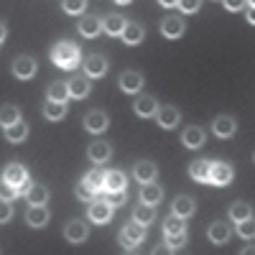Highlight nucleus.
<instances>
[{
  "label": "nucleus",
  "instance_id": "obj_10",
  "mask_svg": "<svg viewBox=\"0 0 255 255\" xmlns=\"http://www.w3.org/2000/svg\"><path fill=\"white\" fill-rule=\"evenodd\" d=\"M67 90H69V97L84 100L90 95V77H72L67 82Z\"/></svg>",
  "mask_w": 255,
  "mask_h": 255
},
{
  "label": "nucleus",
  "instance_id": "obj_15",
  "mask_svg": "<svg viewBox=\"0 0 255 255\" xmlns=\"http://www.w3.org/2000/svg\"><path fill=\"white\" fill-rule=\"evenodd\" d=\"M87 153H90V158H92L95 163H105V161L113 156V148H110V143H105V140H95V143L87 148Z\"/></svg>",
  "mask_w": 255,
  "mask_h": 255
},
{
  "label": "nucleus",
  "instance_id": "obj_35",
  "mask_svg": "<svg viewBox=\"0 0 255 255\" xmlns=\"http://www.w3.org/2000/svg\"><path fill=\"white\" fill-rule=\"evenodd\" d=\"M230 217L235 220V222L248 220V217H250V204H245V202H235V204L230 207Z\"/></svg>",
  "mask_w": 255,
  "mask_h": 255
},
{
  "label": "nucleus",
  "instance_id": "obj_38",
  "mask_svg": "<svg viewBox=\"0 0 255 255\" xmlns=\"http://www.w3.org/2000/svg\"><path fill=\"white\" fill-rule=\"evenodd\" d=\"M238 232H240V238L250 240V238L255 235V222H253V217H248V220L238 222Z\"/></svg>",
  "mask_w": 255,
  "mask_h": 255
},
{
  "label": "nucleus",
  "instance_id": "obj_9",
  "mask_svg": "<svg viewBox=\"0 0 255 255\" xmlns=\"http://www.w3.org/2000/svg\"><path fill=\"white\" fill-rule=\"evenodd\" d=\"M84 72H87V77H105L108 74V59L105 56H100V54H95V56H90L87 61H84Z\"/></svg>",
  "mask_w": 255,
  "mask_h": 255
},
{
  "label": "nucleus",
  "instance_id": "obj_28",
  "mask_svg": "<svg viewBox=\"0 0 255 255\" xmlns=\"http://www.w3.org/2000/svg\"><path fill=\"white\" fill-rule=\"evenodd\" d=\"M26 135H28V125H26L23 120H18L15 125L5 128V138H8L10 143H20V140H26Z\"/></svg>",
  "mask_w": 255,
  "mask_h": 255
},
{
  "label": "nucleus",
  "instance_id": "obj_25",
  "mask_svg": "<svg viewBox=\"0 0 255 255\" xmlns=\"http://www.w3.org/2000/svg\"><path fill=\"white\" fill-rule=\"evenodd\" d=\"M209 240L215 245H225L230 240V227L225 222H212L209 225Z\"/></svg>",
  "mask_w": 255,
  "mask_h": 255
},
{
  "label": "nucleus",
  "instance_id": "obj_31",
  "mask_svg": "<svg viewBox=\"0 0 255 255\" xmlns=\"http://www.w3.org/2000/svg\"><path fill=\"white\" fill-rule=\"evenodd\" d=\"M102 28H105V33H110V36H120L123 28H125V20L113 13V15H108V18L102 20Z\"/></svg>",
  "mask_w": 255,
  "mask_h": 255
},
{
  "label": "nucleus",
  "instance_id": "obj_43",
  "mask_svg": "<svg viewBox=\"0 0 255 255\" xmlns=\"http://www.w3.org/2000/svg\"><path fill=\"white\" fill-rule=\"evenodd\" d=\"M10 217H13V207H10V202H3V199H0V225L8 222Z\"/></svg>",
  "mask_w": 255,
  "mask_h": 255
},
{
  "label": "nucleus",
  "instance_id": "obj_50",
  "mask_svg": "<svg viewBox=\"0 0 255 255\" xmlns=\"http://www.w3.org/2000/svg\"><path fill=\"white\" fill-rule=\"evenodd\" d=\"M128 255H138V253H135V250H130V253H128Z\"/></svg>",
  "mask_w": 255,
  "mask_h": 255
},
{
  "label": "nucleus",
  "instance_id": "obj_12",
  "mask_svg": "<svg viewBox=\"0 0 255 255\" xmlns=\"http://www.w3.org/2000/svg\"><path fill=\"white\" fill-rule=\"evenodd\" d=\"M133 174H135V179L140 184H151L156 179V163L153 161H138L133 166Z\"/></svg>",
  "mask_w": 255,
  "mask_h": 255
},
{
  "label": "nucleus",
  "instance_id": "obj_23",
  "mask_svg": "<svg viewBox=\"0 0 255 255\" xmlns=\"http://www.w3.org/2000/svg\"><path fill=\"white\" fill-rule=\"evenodd\" d=\"M128 179L123 171H108L105 174V191H125Z\"/></svg>",
  "mask_w": 255,
  "mask_h": 255
},
{
  "label": "nucleus",
  "instance_id": "obj_47",
  "mask_svg": "<svg viewBox=\"0 0 255 255\" xmlns=\"http://www.w3.org/2000/svg\"><path fill=\"white\" fill-rule=\"evenodd\" d=\"M161 5H163V8H174L176 3H174V0H161Z\"/></svg>",
  "mask_w": 255,
  "mask_h": 255
},
{
  "label": "nucleus",
  "instance_id": "obj_1",
  "mask_svg": "<svg viewBox=\"0 0 255 255\" xmlns=\"http://www.w3.org/2000/svg\"><path fill=\"white\" fill-rule=\"evenodd\" d=\"M51 61L61 69H74L79 64V49L72 44V41H59V44L51 49Z\"/></svg>",
  "mask_w": 255,
  "mask_h": 255
},
{
  "label": "nucleus",
  "instance_id": "obj_48",
  "mask_svg": "<svg viewBox=\"0 0 255 255\" xmlns=\"http://www.w3.org/2000/svg\"><path fill=\"white\" fill-rule=\"evenodd\" d=\"M240 255H255V250H253V248H245V250H243Z\"/></svg>",
  "mask_w": 255,
  "mask_h": 255
},
{
  "label": "nucleus",
  "instance_id": "obj_7",
  "mask_svg": "<svg viewBox=\"0 0 255 255\" xmlns=\"http://www.w3.org/2000/svg\"><path fill=\"white\" fill-rule=\"evenodd\" d=\"M64 235H67L69 243H84V240H87V235H90V227L84 225L82 220H72L67 225V230H64Z\"/></svg>",
  "mask_w": 255,
  "mask_h": 255
},
{
  "label": "nucleus",
  "instance_id": "obj_45",
  "mask_svg": "<svg viewBox=\"0 0 255 255\" xmlns=\"http://www.w3.org/2000/svg\"><path fill=\"white\" fill-rule=\"evenodd\" d=\"M171 253H174L171 248H168L166 243H161V245H156V248H153V253H151V255H171Z\"/></svg>",
  "mask_w": 255,
  "mask_h": 255
},
{
  "label": "nucleus",
  "instance_id": "obj_14",
  "mask_svg": "<svg viewBox=\"0 0 255 255\" xmlns=\"http://www.w3.org/2000/svg\"><path fill=\"white\" fill-rule=\"evenodd\" d=\"M184 20L181 18H176V15H171V18H163V23H161V33L166 36V38H179V36H184Z\"/></svg>",
  "mask_w": 255,
  "mask_h": 255
},
{
  "label": "nucleus",
  "instance_id": "obj_33",
  "mask_svg": "<svg viewBox=\"0 0 255 255\" xmlns=\"http://www.w3.org/2000/svg\"><path fill=\"white\" fill-rule=\"evenodd\" d=\"M44 113H46V118H49V120H61L64 115H67V105L46 100V105H44Z\"/></svg>",
  "mask_w": 255,
  "mask_h": 255
},
{
  "label": "nucleus",
  "instance_id": "obj_5",
  "mask_svg": "<svg viewBox=\"0 0 255 255\" xmlns=\"http://www.w3.org/2000/svg\"><path fill=\"white\" fill-rule=\"evenodd\" d=\"M90 220L97 222V225H105L113 220V207L105 202V199H95L90 202Z\"/></svg>",
  "mask_w": 255,
  "mask_h": 255
},
{
  "label": "nucleus",
  "instance_id": "obj_6",
  "mask_svg": "<svg viewBox=\"0 0 255 255\" xmlns=\"http://www.w3.org/2000/svg\"><path fill=\"white\" fill-rule=\"evenodd\" d=\"M108 125H110V118H108V113H102V110H92L87 118H84V130L87 133H102Z\"/></svg>",
  "mask_w": 255,
  "mask_h": 255
},
{
  "label": "nucleus",
  "instance_id": "obj_19",
  "mask_svg": "<svg viewBox=\"0 0 255 255\" xmlns=\"http://www.w3.org/2000/svg\"><path fill=\"white\" fill-rule=\"evenodd\" d=\"M181 140H184L186 148H194V151H197V148L204 145V130H202L199 125H191V128H186V130H184V138Z\"/></svg>",
  "mask_w": 255,
  "mask_h": 255
},
{
  "label": "nucleus",
  "instance_id": "obj_27",
  "mask_svg": "<svg viewBox=\"0 0 255 255\" xmlns=\"http://www.w3.org/2000/svg\"><path fill=\"white\" fill-rule=\"evenodd\" d=\"M26 220H28L31 227H44V225L49 222V209H46V207H31L28 215H26Z\"/></svg>",
  "mask_w": 255,
  "mask_h": 255
},
{
  "label": "nucleus",
  "instance_id": "obj_13",
  "mask_svg": "<svg viewBox=\"0 0 255 255\" xmlns=\"http://www.w3.org/2000/svg\"><path fill=\"white\" fill-rule=\"evenodd\" d=\"M26 199H28L31 207H46V202H49V189L41 186V184H31L28 191H26Z\"/></svg>",
  "mask_w": 255,
  "mask_h": 255
},
{
  "label": "nucleus",
  "instance_id": "obj_29",
  "mask_svg": "<svg viewBox=\"0 0 255 255\" xmlns=\"http://www.w3.org/2000/svg\"><path fill=\"white\" fill-rule=\"evenodd\" d=\"M18 120H20V110L15 108V105H3V108H0V125L3 128H10Z\"/></svg>",
  "mask_w": 255,
  "mask_h": 255
},
{
  "label": "nucleus",
  "instance_id": "obj_20",
  "mask_svg": "<svg viewBox=\"0 0 255 255\" xmlns=\"http://www.w3.org/2000/svg\"><path fill=\"white\" fill-rule=\"evenodd\" d=\"M235 120H232V118H227V115H222V118H217L215 123H212V130H215L220 138H232V135H235Z\"/></svg>",
  "mask_w": 255,
  "mask_h": 255
},
{
  "label": "nucleus",
  "instance_id": "obj_17",
  "mask_svg": "<svg viewBox=\"0 0 255 255\" xmlns=\"http://www.w3.org/2000/svg\"><path fill=\"white\" fill-rule=\"evenodd\" d=\"M140 87H143V74L123 72V77H120V90L123 92H140Z\"/></svg>",
  "mask_w": 255,
  "mask_h": 255
},
{
  "label": "nucleus",
  "instance_id": "obj_18",
  "mask_svg": "<svg viewBox=\"0 0 255 255\" xmlns=\"http://www.w3.org/2000/svg\"><path fill=\"white\" fill-rule=\"evenodd\" d=\"M161 199H163V189H161L158 184H153V181H151V184H143V189H140V202H143V204H151V207H153V204H158Z\"/></svg>",
  "mask_w": 255,
  "mask_h": 255
},
{
  "label": "nucleus",
  "instance_id": "obj_26",
  "mask_svg": "<svg viewBox=\"0 0 255 255\" xmlns=\"http://www.w3.org/2000/svg\"><path fill=\"white\" fill-rule=\"evenodd\" d=\"M194 209H197L194 199H189V197H179V199H174V215L181 217V220L191 217V215H194Z\"/></svg>",
  "mask_w": 255,
  "mask_h": 255
},
{
  "label": "nucleus",
  "instance_id": "obj_3",
  "mask_svg": "<svg viewBox=\"0 0 255 255\" xmlns=\"http://www.w3.org/2000/svg\"><path fill=\"white\" fill-rule=\"evenodd\" d=\"M3 181L5 184H10L18 194L20 191H28V186H31V181H28V171L20 163H10L8 168H5V176H3Z\"/></svg>",
  "mask_w": 255,
  "mask_h": 255
},
{
  "label": "nucleus",
  "instance_id": "obj_39",
  "mask_svg": "<svg viewBox=\"0 0 255 255\" xmlns=\"http://www.w3.org/2000/svg\"><path fill=\"white\" fill-rule=\"evenodd\" d=\"M95 194H97V191H92V189L87 186V181H79V184H77V197H79L82 202H95Z\"/></svg>",
  "mask_w": 255,
  "mask_h": 255
},
{
  "label": "nucleus",
  "instance_id": "obj_22",
  "mask_svg": "<svg viewBox=\"0 0 255 255\" xmlns=\"http://www.w3.org/2000/svg\"><path fill=\"white\" fill-rule=\"evenodd\" d=\"M123 41L125 44H130V46H135V44H140L143 41V36H145V31H143V26L140 23H125V28H123Z\"/></svg>",
  "mask_w": 255,
  "mask_h": 255
},
{
  "label": "nucleus",
  "instance_id": "obj_37",
  "mask_svg": "<svg viewBox=\"0 0 255 255\" xmlns=\"http://www.w3.org/2000/svg\"><path fill=\"white\" fill-rule=\"evenodd\" d=\"M61 8H64V13H82V10H87V3L84 0H64L61 3Z\"/></svg>",
  "mask_w": 255,
  "mask_h": 255
},
{
  "label": "nucleus",
  "instance_id": "obj_34",
  "mask_svg": "<svg viewBox=\"0 0 255 255\" xmlns=\"http://www.w3.org/2000/svg\"><path fill=\"white\" fill-rule=\"evenodd\" d=\"M163 232H166V235H179V232H186V225H184L181 217L171 215V217L163 222Z\"/></svg>",
  "mask_w": 255,
  "mask_h": 255
},
{
  "label": "nucleus",
  "instance_id": "obj_8",
  "mask_svg": "<svg viewBox=\"0 0 255 255\" xmlns=\"http://www.w3.org/2000/svg\"><path fill=\"white\" fill-rule=\"evenodd\" d=\"M13 74H15L18 79H31V77L36 74V61H33L31 56H18V59L13 61Z\"/></svg>",
  "mask_w": 255,
  "mask_h": 255
},
{
  "label": "nucleus",
  "instance_id": "obj_42",
  "mask_svg": "<svg viewBox=\"0 0 255 255\" xmlns=\"http://www.w3.org/2000/svg\"><path fill=\"white\" fill-rule=\"evenodd\" d=\"M166 245L168 248H184L186 245V232H179V235H166Z\"/></svg>",
  "mask_w": 255,
  "mask_h": 255
},
{
  "label": "nucleus",
  "instance_id": "obj_41",
  "mask_svg": "<svg viewBox=\"0 0 255 255\" xmlns=\"http://www.w3.org/2000/svg\"><path fill=\"white\" fill-rule=\"evenodd\" d=\"M18 197V191L10 186V184H5V181H0V199L3 202H13Z\"/></svg>",
  "mask_w": 255,
  "mask_h": 255
},
{
  "label": "nucleus",
  "instance_id": "obj_11",
  "mask_svg": "<svg viewBox=\"0 0 255 255\" xmlns=\"http://www.w3.org/2000/svg\"><path fill=\"white\" fill-rule=\"evenodd\" d=\"M77 31H79L84 38H95V36L102 31V20H100V18H95V15H84V18L79 20Z\"/></svg>",
  "mask_w": 255,
  "mask_h": 255
},
{
  "label": "nucleus",
  "instance_id": "obj_24",
  "mask_svg": "<svg viewBox=\"0 0 255 255\" xmlns=\"http://www.w3.org/2000/svg\"><path fill=\"white\" fill-rule=\"evenodd\" d=\"M153 220H156V209H153L151 204H143V202H140V204L135 207V212H133V222H138V225L145 227V225H151Z\"/></svg>",
  "mask_w": 255,
  "mask_h": 255
},
{
  "label": "nucleus",
  "instance_id": "obj_46",
  "mask_svg": "<svg viewBox=\"0 0 255 255\" xmlns=\"http://www.w3.org/2000/svg\"><path fill=\"white\" fill-rule=\"evenodd\" d=\"M222 5H225L227 10H240V8H243L245 3H240V0H225V3H222Z\"/></svg>",
  "mask_w": 255,
  "mask_h": 255
},
{
  "label": "nucleus",
  "instance_id": "obj_4",
  "mask_svg": "<svg viewBox=\"0 0 255 255\" xmlns=\"http://www.w3.org/2000/svg\"><path fill=\"white\" fill-rule=\"evenodd\" d=\"M232 181V166L225 161H217L209 166V184H217V186H227Z\"/></svg>",
  "mask_w": 255,
  "mask_h": 255
},
{
  "label": "nucleus",
  "instance_id": "obj_36",
  "mask_svg": "<svg viewBox=\"0 0 255 255\" xmlns=\"http://www.w3.org/2000/svg\"><path fill=\"white\" fill-rule=\"evenodd\" d=\"M87 186L92 189V191H102L105 189V171H100V168H95V171H90L87 174Z\"/></svg>",
  "mask_w": 255,
  "mask_h": 255
},
{
  "label": "nucleus",
  "instance_id": "obj_32",
  "mask_svg": "<svg viewBox=\"0 0 255 255\" xmlns=\"http://www.w3.org/2000/svg\"><path fill=\"white\" fill-rule=\"evenodd\" d=\"M49 100H51V102H61V105H67V100H69L67 82H54L51 87H49Z\"/></svg>",
  "mask_w": 255,
  "mask_h": 255
},
{
  "label": "nucleus",
  "instance_id": "obj_21",
  "mask_svg": "<svg viewBox=\"0 0 255 255\" xmlns=\"http://www.w3.org/2000/svg\"><path fill=\"white\" fill-rule=\"evenodd\" d=\"M156 118H158V125H161V128H176V125H179V110L171 108V105L158 108Z\"/></svg>",
  "mask_w": 255,
  "mask_h": 255
},
{
  "label": "nucleus",
  "instance_id": "obj_30",
  "mask_svg": "<svg viewBox=\"0 0 255 255\" xmlns=\"http://www.w3.org/2000/svg\"><path fill=\"white\" fill-rule=\"evenodd\" d=\"M209 161H194V163H191L189 166V174H191V179H194V181H209Z\"/></svg>",
  "mask_w": 255,
  "mask_h": 255
},
{
  "label": "nucleus",
  "instance_id": "obj_40",
  "mask_svg": "<svg viewBox=\"0 0 255 255\" xmlns=\"http://www.w3.org/2000/svg\"><path fill=\"white\" fill-rule=\"evenodd\" d=\"M110 207H123L125 204V191H108V194L102 197Z\"/></svg>",
  "mask_w": 255,
  "mask_h": 255
},
{
  "label": "nucleus",
  "instance_id": "obj_16",
  "mask_svg": "<svg viewBox=\"0 0 255 255\" xmlns=\"http://www.w3.org/2000/svg\"><path fill=\"white\" fill-rule=\"evenodd\" d=\"M133 110H135V115H140V118H153V115L158 113V102H156L153 97H138L135 105H133Z\"/></svg>",
  "mask_w": 255,
  "mask_h": 255
},
{
  "label": "nucleus",
  "instance_id": "obj_44",
  "mask_svg": "<svg viewBox=\"0 0 255 255\" xmlns=\"http://www.w3.org/2000/svg\"><path fill=\"white\" fill-rule=\"evenodd\" d=\"M176 8H181L184 13H197L199 10V0H181V3H176Z\"/></svg>",
  "mask_w": 255,
  "mask_h": 255
},
{
  "label": "nucleus",
  "instance_id": "obj_2",
  "mask_svg": "<svg viewBox=\"0 0 255 255\" xmlns=\"http://www.w3.org/2000/svg\"><path fill=\"white\" fill-rule=\"evenodd\" d=\"M120 245L128 248V250H135L143 240H145V227L138 225V222H128L123 230H120Z\"/></svg>",
  "mask_w": 255,
  "mask_h": 255
},
{
  "label": "nucleus",
  "instance_id": "obj_49",
  "mask_svg": "<svg viewBox=\"0 0 255 255\" xmlns=\"http://www.w3.org/2000/svg\"><path fill=\"white\" fill-rule=\"evenodd\" d=\"M3 38H5V26L0 23V41H3Z\"/></svg>",
  "mask_w": 255,
  "mask_h": 255
}]
</instances>
